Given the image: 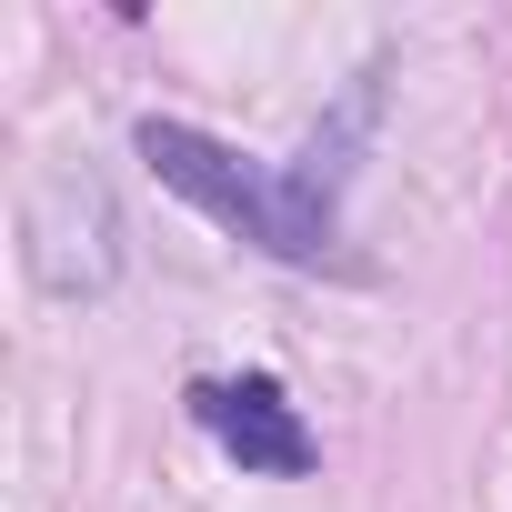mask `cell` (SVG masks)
<instances>
[{"label":"cell","instance_id":"1","mask_svg":"<svg viewBox=\"0 0 512 512\" xmlns=\"http://www.w3.org/2000/svg\"><path fill=\"white\" fill-rule=\"evenodd\" d=\"M141 161L161 191H181L191 211H211L241 241H262L272 262H332V201L302 191V171H262L191 121H141Z\"/></svg>","mask_w":512,"mask_h":512},{"label":"cell","instance_id":"2","mask_svg":"<svg viewBox=\"0 0 512 512\" xmlns=\"http://www.w3.org/2000/svg\"><path fill=\"white\" fill-rule=\"evenodd\" d=\"M201 422L241 472H312V422L282 402V382L241 372V382H201Z\"/></svg>","mask_w":512,"mask_h":512}]
</instances>
